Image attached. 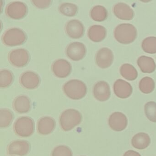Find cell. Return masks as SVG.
<instances>
[{"label": "cell", "instance_id": "cell-15", "mask_svg": "<svg viewBox=\"0 0 156 156\" xmlns=\"http://www.w3.org/2000/svg\"><path fill=\"white\" fill-rule=\"evenodd\" d=\"M65 30L67 35L73 39L81 38L84 33L83 24L77 20L69 21L66 25Z\"/></svg>", "mask_w": 156, "mask_h": 156}, {"label": "cell", "instance_id": "cell-17", "mask_svg": "<svg viewBox=\"0 0 156 156\" xmlns=\"http://www.w3.org/2000/svg\"><path fill=\"white\" fill-rule=\"evenodd\" d=\"M114 14L120 20H130L134 16V11L128 4L123 2L117 3L113 8Z\"/></svg>", "mask_w": 156, "mask_h": 156}, {"label": "cell", "instance_id": "cell-33", "mask_svg": "<svg viewBox=\"0 0 156 156\" xmlns=\"http://www.w3.org/2000/svg\"><path fill=\"white\" fill-rule=\"evenodd\" d=\"M123 156H141L140 153L133 150H128L124 153Z\"/></svg>", "mask_w": 156, "mask_h": 156}, {"label": "cell", "instance_id": "cell-3", "mask_svg": "<svg viewBox=\"0 0 156 156\" xmlns=\"http://www.w3.org/2000/svg\"><path fill=\"white\" fill-rule=\"evenodd\" d=\"M81 113L74 109H68L64 111L60 118L61 128L64 131H69L82 122Z\"/></svg>", "mask_w": 156, "mask_h": 156}, {"label": "cell", "instance_id": "cell-24", "mask_svg": "<svg viewBox=\"0 0 156 156\" xmlns=\"http://www.w3.org/2000/svg\"><path fill=\"white\" fill-rule=\"evenodd\" d=\"M90 16L95 21L102 22L107 18L108 13L106 9L103 6L97 5L92 8Z\"/></svg>", "mask_w": 156, "mask_h": 156}, {"label": "cell", "instance_id": "cell-30", "mask_svg": "<svg viewBox=\"0 0 156 156\" xmlns=\"http://www.w3.org/2000/svg\"><path fill=\"white\" fill-rule=\"evenodd\" d=\"M144 111L146 117L151 122L156 123V103L150 101L145 104Z\"/></svg>", "mask_w": 156, "mask_h": 156}, {"label": "cell", "instance_id": "cell-21", "mask_svg": "<svg viewBox=\"0 0 156 156\" xmlns=\"http://www.w3.org/2000/svg\"><path fill=\"white\" fill-rule=\"evenodd\" d=\"M88 37L95 42L102 41L107 35V30L104 26L94 25L89 28L88 30Z\"/></svg>", "mask_w": 156, "mask_h": 156}, {"label": "cell", "instance_id": "cell-2", "mask_svg": "<svg viewBox=\"0 0 156 156\" xmlns=\"http://www.w3.org/2000/svg\"><path fill=\"white\" fill-rule=\"evenodd\" d=\"M63 90L69 98L73 100H79L85 96L87 87L85 84L81 80L73 79L65 83Z\"/></svg>", "mask_w": 156, "mask_h": 156}, {"label": "cell", "instance_id": "cell-29", "mask_svg": "<svg viewBox=\"0 0 156 156\" xmlns=\"http://www.w3.org/2000/svg\"><path fill=\"white\" fill-rule=\"evenodd\" d=\"M13 81V75L9 70L3 69L0 72V87L6 88L10 86Z\"/></svg>", "mask_w": 156, "mask_h": 156}, {"label": "cell", "instance_id": "cell-5", "mask_svg": "<svg viewBox=\"0 0 156 156\" xmlns=\"http://www.w3.org/2000/svg\"><path fill=\"white\" fill-rule=\"evenodd\" d=\"M14 130L15 133L20 136H30L34 132V121L29 117L20 118L14 123Z\"/></svg>", "mask_w": 156, "mask_h": 156}, {"label": "cell", "instance_id": "cell-20", "mask_svg": "<svg viewBox=\"0 0 156 156\" xmlns=\"http://www.w3.org/2000/svg\"><path fill=\"white\" fill-rule=\"evenodd\" d=\"M150 143L149 136L144 132L137 133L131 139L132 146L137 149H145L149 146Z\"/></svg>", "mask_w": 156, "mask_h": 156}, {"label": "cell", "instance_id": "cell-12", "mask_svg": "<svg viewBox=\"0 0 156 156\" xmlns=\"http://www.w3.org/2000/svg\"><path fill=\"white\" fill-rule=\"evenodd\" d=\"M93 94L97 100L101 102L107 101L109 99L111 95L109 84L105 81L98 82L94 86Z\"/></svg>", "mask_w": 156, "mask_h": 156}, {"label": "cell", "instance_id": "cell-22", "mask_svg": "<svg viewBox=\"0 0 156 156\" xmlns=\"http://www.w3.org/2000/svg\"><path fill=\"white\" fill-rule=\"evenodd\" d=\"M137 63L143 73H153L156 69V63L151 57L142 55L139 57Z\"/></svg>", "mask_w": 156, "mask_h": 156}, {"label": "cell", "instance_id": "cell-16", "mask_svg": "<svg viewBox=\"0 0 156 156\" xmlns=\"http://www.w3.org/2000/svg\"><path fill=\"white\" fill-rule=\"evenodd\" d=\"M113 89L115 94L120 98H128L133 92L131 85L128 82L121 79H117L115 82Z\"/></svg>", "mask_w": 156, "mask_h": 156}, {"label": "cell", "instance_id": "cell-1", "mask_svg": "<svg viewBox=\"0 0 156 156\" xmlns=\"http://www.w3.org/2000/svg\"><path fill=\"white\" fill-rule=\"evenodd\" d=\"M137 36L136 27L128 23H121L116 26L114 30V36L117 41L123 44L133 42Z\"/></svg>", "mask_w": 156, "mask_h": 156}, {"label": "cell", "instance_id": "cell-7", "mask_svg": "<svg viewBox=\"0 0 156 156\" xmlns=\"http://www.w3.org/2000/svg\"><path fill=\"white\" fill-rule=\"evenodd\" d=\"M28 12L27 5L21 2H13L9 3L6 9L7 16L13 20H20Z\"/></svg>", "mask_w": 156, "mask_h": 156}, {"label": "cell", "instance_id": "cell-13", "mask_svg": "<svg viewBox=\"0 0 156 156\" xmlns=\"http://www.w3.org/2000/svg\"><path fill=\"white\" fill-rule=\"evenodd\" d=\"M52 69L55 76L59 78H65L71 73L72 66L66 60L58 59L53 63Z\"/></svg>", "mask_w": 156, "mask_h": 156}, {"label": "cell", "instance_id": "cell-4", "mask_svg": "<svg viewBox=\"0 0 156 156\" xmlns=\"http://www.w3.org/2000/svg\"><path fill=\"white\" fill-rule=\"evenodd\" d=\"M27 36L24 31L19 28L9 29L2 35V41L7 46L21 45L26 41Z\"/></svg>", "mask_w": 156, "mask_h": 156}, {"label": "cell", "instance_id": "cell-32", "mask_svg": "<svg viewBox=\"0 0 156 156\" xmlns=\"http://www.w3.org/2000/svg\"><path fill=\"white\" fill-rule=\"evenodd\" d=\"M33 4L36 8L44 9L48 8L51 4V1H32Z\"/></svg>", "mask_w": 156, "mask_h": 156}, {"label": "cell", "instance_id": "cell-8", "mask_svg": "<svg viewBox=\"0 0 156 156\" xmlns=\"http://www.w3.org/2000/svg\"><path fill=\"white\" fill-rule=\"evenodd\" d=\"M86 51L85 45L79 42L69 44L66 49L67 56L74 61H80L83 59L85 56Z\"/></svg>", "mask_w": 156, "mask_h": 156}, {"label": "cell", "instance_id": "cell-6", "mask_svg": "<svg viewBox=\"0 0 156 156\" xmlns=\"http://www.w3.org/2000/svg\"><path fill=\"white\" fill-rule=\"evenodd\" d=\"M30 60L29 52L25 49H18L10 52L9 60L13 66L22 67L28 64Z\"/></svg>", "mask_w": 156, "mask_h": 156}, {"label": "cell", "instance_id": "cell-14", "mask_svg": "<svg viewBox=\"0 0 156 156\" xmlns=\"http://www.w3.org/2000/svg\"><path fill=\"white\" fill-rule=\"evenodd\" d=\"M30 145L28 141L17 140L10 144L8 147V151L9 155L24 156L30 152Z\"/></svg>", "mask_w": 156, "mask_h": 156}, {"label": "cell", "instance_id": "cell-11", "mask_svg": "<svg viewBox=\"0 0 156 156\" xmlns=\"http://www.w3.org/2000/svg\"><path fill=\"white\" fill-rule=\"evenodd\" d=\"M20 83L22 86L28 89L37 88L41 82L40 76L32 71H27L22 74L20 77Z\"/></svg>", "mask_w": 156, "mask_h": 156}, {"label": "cell", "instance_id": "cell-25", "mask_svg": "<svg viewBox=\"0 0 156 156\" xmlns=\"http://www.w3.org/2000/svg\"><path fill=\"white\" fill-rule=\"evenodd\" d=\"M155 83L154 80L148 76L143 77L140 80L139 84L140 90L145 94L151 93L155 88Z\"/></svg>", "mask_w": 156, "mask_h": 156}, {"label": "cell", "instance_id": "cell-23", "mask_svg": "<svg viewBox=\"0 0 156 156\" xmlns=\"http://www.w3.org/2000/svg\"><path fill=\"white\" fill-rule=\"evenodd\" d=\"M120 73L125 79L133 81L136 79L138 73L136 69L132 65L129 63L124 64L120 67Z\"/></svg>", "mask_w": 156, "mask_h": 156}, {"label": "cell", "instance_id": "cell-26", "mask_svg": "<svg viewBox=\"0 0 156 156\" xmlns=\"http://www.w3.org/2000/svg\"><path fill=\"white\" fill-rule=\"evenodd\" d=\"M13 115L11 110L6 108L0 110V126L2 128L9 127L13 120Z\"/></svg>", "mask_w": 156, "mask_h": 156}, {"label": "cell", "instance_id": "cell-28", "mask_svg": "<svg viewBox=\"0 0 156 156\" xmlns=\"http://www.w3.org/2000/svg\"><path fill=\"white\" fill-rule=\"evenodd\" d=\"M141 47L145 52L156 53V37L150 36L145 38L142 41Z\"/></svg>", "mask_w": 156, "mask_h": 156}, {"label": "cell", "instance_id": "cell-9", "mask_svg": "<svg viewBox=\"0 0 156 156\" xmlns=\"http://www.w3.org/2000/svg\"><path fill=\"white\" fill-rule=\"evenodd\" d=\"M114 59L113 52L106 47L101 48L97 53L96 62L97 64L101 68H107L112 65Z\"/></svg>", "mask_w": 156, "mask_h": 156}, {"label": "cell", "instance_id": "cell-27", "mask_svg": "<svg viewBox=\"0 0 156 156\" xmlns=\"http://www.w3.org/2000/svg\"><path fill=\"white\" fill-rule=\"evenodd\" d=\"M60 12L63 15L68 17H73L77 13L78 7L72 3H63L59 7Z\"/></svg>", "mask_w": 156, "mask_h": 156}, {"label": "cell", "instance_id": "cell-18", "mask_svg": "<svg viewBox=\"0 0 156 156\" xmlns=\"http://www.w3.org/2000/svg\"><path fill=\"white\" fill-rule=\"evenodd\" d=\"M55 120L50 117H44L38 121L37 130L41 135H47L51 133L55 127Z\"/></svg>", "mask_w": 156, "mask_h": 156}, {"label": "cell", "instance_id": "cell-31", "mask_svg": "<svg viewBox=\"0 0 156 156\" xmlns=\"http://www.w3.org/2000/svg\"><path fill=\"white\" fill-rule=\"evenodd\" d=\"M52 156H73V152L69 147L62 145L54 149Z\"/></svg>", "mask_w": 156, "mask_h": 156}, {"label": "cell", "instance_id": "cell-19", "mask_svg": "<svg viewBox=\"0 0 156 156\" xmlns=\"http://www.w3.org/2000/svg\"><path fill=\"white\" fill-rule=\"evenodd\" d=\"M31 103L30 98L24 95L17 97L13 102V108L17 113L23 114L30 111Z\"/></svg>", "mask_w": 156, "mask_h": 156}, {"label": "cell", "instance_id": "cell-10", "mask_svg": "<svg viewBox=\"0 0 156 156\" xmlns=\"http://www.w3.org/2000/svg\"><path fill=\"white\" fill-rule=\"evenodd\" d=\"M127 125L126 116L121 112L113 113L108 119V125L110 128L115 131H122L126 128Z\"/></svg>", "mask_w": 156, "mask_h": 156}]
</instances>
